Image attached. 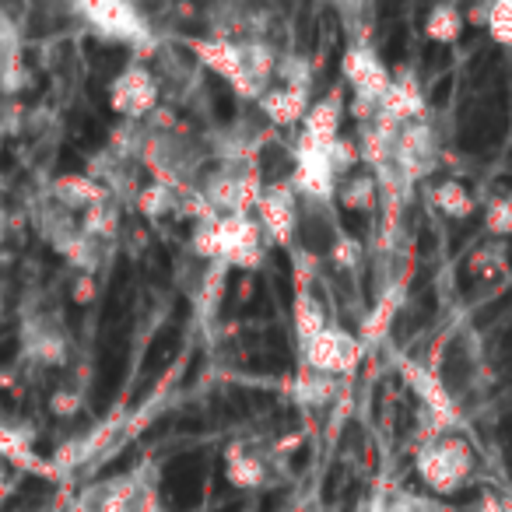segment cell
<instances>
[{"mask_svg": "<svg viewBox=\"0 0 512 512\" xmlns=\"http://www.w3.org/2000/svg\"><path fill=\"white\" fill-rule=\"evenodd\" d=\"M470 470H474V453L460 435L442 432L418 449V474L432 491L449 495L467 481Z\"/></svg>", "mask_w": 512, "mask_h": 512, "instance_id": "cell-1", "label": "cell"}, {"mask_svg": "<svg viewBox=\"0 0 512 512\" xmlns=\"http://www.w3.org/2000/svg\"><path fill=\"white\" fill-rule=\"evenodd\" d=\"M78 512H162L158 509L155 481L151 474H116L109 481H99L81 495Z\"/></svg>", "mask_w": 512, "mask_h": 512, "instance_id": "cell-2", "label": "cell"}, {"mask_svg": "<svg viewBox=\"0 0 512 512\" xmlns=\"http://www.w3.org/2000/svg\"><path fill=\"white\" fill-rule=\"evenodd\" d=\"M158 95H162V85L155 74L144 64H127L109 85V106L127 123H141L158 113Z\"/></svg>", "mask_w": 512, "mask_h": 512, "instance_id": "cell-3", "label": "cell"}, {"mask_svg": "<svg viewBox=\"0 0 512 512\" xmlns=\"http://www.w3.org/2000/svg\"><path fill=\"white\" fill-rule=\"evenodd\" d=\"M302 351H306V372L337 379V376L355 372L358 358H362V341H358L355 334H348L344 327L330 323V327L323 330L320 337H313Z\"/></svg>", "mask_w": 512, "mask_h": 512, "instance_id": "cell-4", "label": "cell"}, {"mask_svg": "<svg viewBox=\"0 0 512 512\" xmlns=\"http://www.w3.org/2000/svg\"><path fill=\"white\" fill-rule=\"evenodd\" d=\"M256 221L264 228V235L278 246H295V228H299V193L292 183H274L260 190L256 200Z\"/></svg>", "mask_w": 512, "mask_h": 512, "instance_id": "cell-5", "label": "cell"}, {"mask_svg": "<svg viewBox=\"0 0 512 512\" xmlns=\"http://www.w3.org/2000/svg\"><path fill=\"white\" fill-rule=\"evenodd\" d=\"M78 15L85 18L95 32H102V36L113 39V43L134 46L137 53L144 50V43H151L148 25H144V18L137 15L130 4H116V0H109V4H81Z\"/></svg>", "mask_w": 512, "mask_h": 512, "instance_id": "cell-6", "label": "cell"}, {"mask_svg": "<svg viewBox=\"0 0 512 512\" xmlns=\"http://www.w3.org/2000/svg\"><path fill=\"white\" fill-rule=\"evenodd\" d=\"M256 106H260V113H264V120L271 123V127H295V123H302L309 113V88L274 85Z\"/></svg>", "mask_w": 512, "mask_h": 512, "instance_id": "cell-7", "label": "cell"}, {"mask_svg": "<svg viewBox=\"0 0 512 512\" xmlns=\"http://www.w3.org/2000/svg\"><path fill=\"white\" fill-rule=\"evenodd\" d=\"M225 474L235 488H260L271 481V456L256 446H232L225 453Z\"/></svg>", "mask_w": 512, "mask_h": 512, "instance_id": "cell-8", "label": "cell"}, {"mask_svg": "<svg viewBox=\"0 0 512 512\" xmlns=\"http://www.w3.org/2000/svg\"><path fill=\"white\" fill-rule=\"evenodd\" d=\"M379 179L372 169H355L351 176H344L341 183H337V204L344 207V211H362L369 214L372 207L379 204Z\"/></svg>", "mask_w": 512, "mask_h": 512, "instance_id": "cell-9", "label": "cell"}, {"mask_svg": "<svg viewBox=\"0 0 512 512\" xmlns=\"http://www.w3.org/2000/svg\"><path fill=\"white\" fill-rule=\"evenodd\" d=\"M327 327H330V316H327V306L320 302V295H316L313 288H299V295H295V334H299L302 348H306L313 337H320Z\"/></svg>", "mask_w": 512, "mask_h": 512, "instance_id": "cell-10", "label": "cell"}, {"mask_svg": "<svg viewBox=\"0 0 512 512\" xmlns=\"http://www.w3.org/2000/svg\"><path fill=\"white\" fill-rule=\"evenodd\" d=\"M432 204L439 207L446 218H467V214L474 211V197H470L467 186H460L456 179L435 186V190H432Z\"/></svg>", "mask_w": 512, "mask_h": 512, "instance_id": "cell-11", "label": "cell"}, {"mask_svg": "<svg viewBox=\"0 0 512 512\" xmlns=\"http://www.w3.org/2000/svg\"><path fill=\"white\" fill-rule=\"evenodd\" d=\"M425 32H428L432 43H453V39L463 32L460 8H453V4H439V8H432V15H428V22H425Z\"/></svg>", "mask_w": 512, "mask_h": 512, "instance_id": "cell-12", "label": "cell"}, {"mask_svg": "<svg viewBox=\"0 0 512 512\" xmlns=\"http://www.w3.org/2000/svg\"><path fill=\"white\" fill-rule=\"evenodd\" d=\"M484 18H488L491 39H495V43H502V46H512V0L491 4V8L484 11Z\"/></svg>", "mask_w": 512, "mask_h": 512, "instance_id": "cell-13", "label": "cell"}, {"mask_svg": "<svg viewBox=\"0 0 512 512\" xmlns=\"http://www.w3.org/2000/svg\"><path fill=\"white\" fill-rule=\"evenodd\" d=\"M488 228L491 232H512V200H495L488 207Z\"/></svg>", "mask_w": 512, "mask_h": 512, "instance_id": "cell-14", "label": "cell"}, {"mask_svg": "<svg viewBox=\"0 0 512 512\" xmlns=\"http://www.w3.org/2000/svg\"><path fill=\"white\" fill-rule=\"evenodd\" d=\"M18 488V477H15V470L8 467V463H0V502L4 498H11V491Z\"/></svg>", "mask_w": 512, "mask_h": 512, "instance_id": "cell-15", "label": "cell"}, {"mask_svg": "<svg viewBox=\"0 0 512 512\" xmlns=\"http://www.w3.org/2000/svg\"><path fill=\"white\" fill-rule=\"evenodd\" d=\"M365 512H390V505H386V502H372Z\"/></svg>", "mask_w": 512, "mask_h": 512, "instance_id": "cell-16", "label": "cell"}]
</instances>
